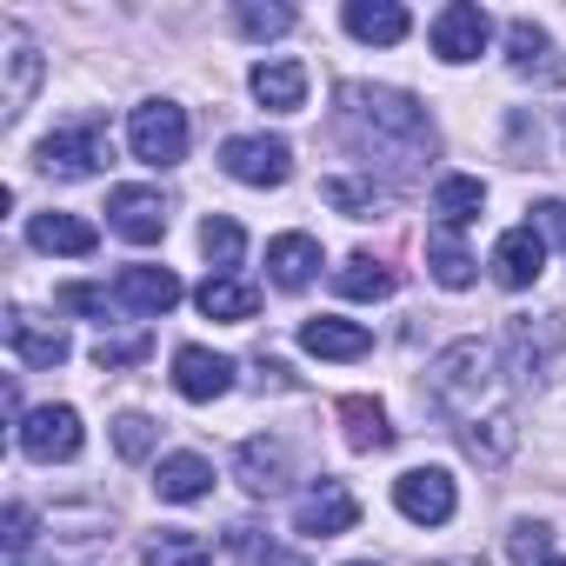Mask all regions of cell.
Returning a JSON list of instances; mask_svg holds the SVG:
<instances>
[{
  "label": "cell",
  "instance_id": "15",
  "mask_svg": "<svg viewBox=\"0 0 566 566\" xmlns=\"http://www.w3.org/2000/svg\"><path fill=\"white\" fill-rule=\"evenodd\" d=\"M266 273H273V287L301 294L307 280L321 273V240L314 233H280V240H266Z\"/></svg>",
  "mask_w": 566,
  "mask_h": 566
},
{
  "label": "cell",
  "instance_id": "17",
  "mask_svg": "<svg viewBox=\"0 0 566 566\" xmlns=\"http://www.w3.org/2000/svg\"><path fill=\"white\" fill-rule=\"evenodd\" d=\"M8 347H14L28 367H61V360H67V334H61L54 321L28 314V307H14V314H8Z\"/></svg>",
  "mask_w": 566,
  "mask_h": 566
},
{
  "label": "cell",
  "instance_id": "5",
  "mask_svg": "<svg viewBox=\"0 0 566 566\" xmlns=\"http://www.w3.org/2000/svg\"><path fill=\"white\" fill-rule=\"evenodd\" d=\"M101 160H107V127L101 120H74V127H54L41 140V174L87 180V174H101Z\"/></svg>",
  "mask_w": 566,
  "mask_h": 566
},
{
  "label": "cell",
  "instance_id": "24",
  "mask_svg": "<svg viewBox=\"0 0 566 566\" xmlns=\"http://www.w3.org/2000/svg\"><path fill=\"white\" fill-rule=\"evenodd\" d=\"M480 207H486V187L473 180V174H447L440 187H433V213H440V227H467V220H480Z\"/></svg>",
  "mask_w": 566,
  "mask_h": 566
},
{
  "label": "cell",
  "instance_id": "21",
  "mask_svg": "<svg viewBox=\"0 0 566 566\" xmlns=\"http://www.w3.org/2000/svg\"><path fill=\"white\" fill-rule=\"evenodd\" d=\"M301 347H307V354H321V360H360V354L374 347V334H367V327H354V321L314 314V321L301 327Z\"/></svg>",
  "mask_w": 566,
  "mask_h": 566
},
{
  "label": "cell",
  "instance_id": "9",
  "mask_svg": "<svg viewBox=\"0 0 566 566\" xmlns=\"http://www.w3.org/2000/svg\"><path fill=\"white\" fill-rule=\"evenodd\" d=\"M107 227L120 240H134V247H154L167 233V200L154 187H114L107 193Z\"/></svg>",
  "mask_w": 566,
  "mask_h": 566
},
{
  "label": "cell",
  "instance_id": "11",
  "mask_svg": "<svg viewBox=\"0 0 566 566\" xmlns=\"http://www.w3.org/2000/svg\"><path fill=\"white\" fill-rule=\"evenodd\" d=\"M287 473H294V447L280 440V433H253V440H240V480H247V493H287Z\"/></svg>",
  "mask_w": 566,
  "mask_h": 566
},
{
  "label": "cell",
  "instance_id": "27",
  "mask_svg": "<svg viewBox=\"0 0 566 566\" xmlns=\"http://www.w3.org/2000/svg\"><path fill=\"white\" fill-rule=\"evenodd\" d=\"M334 287H340L347 301H387V294L400 287V280H394V266H380L374 253H354V260H340Z\"/></svg>",
  "mask_w": 566,
  "mask_h": 566
},
{
  "label": "cell",
  "instance_id": "29",
  "mask_svg": "<svg viewBox=\"0 0 566 566\" xmlns=\"http://www.w3.org/2000/svg\"><path fill=\"white\" fill-rule=\"evenodd\" d=\"M460 447H467L480 467H500V460L520 447V427H513L506 413H493V420H473V427H460Z\"/></svg>",
  "mask_w": 566,
  "mask_h": 566
},
{
  "label": "cell",
  "instance_id": "38",
  "mask_svg": "<svg viewBox=\"0 0 566 566\" xmlns=\"http://www.w3.org/2000/svg\"><path fill=\"white\" fill-rule=\"evenodd\" d=\"M506 546H513V559H520V566H539V559H546V526H513V539H506Z\"/></svg>",
  "mask_w": 566,
  "mask_h": 566
},
{
  "label": "cell",
  "instance_id": "19",
  "mask_svg": "<svg viewBox=\"0 0 566 566\" xmlns=\"http://www.w3.org/2000/svg\"><path fill=\"white\" fill-rule=\"evenodd\" d=\"M193 301H200L207 321H253L260 314V287H253V280H240V273H207Z\"/></svg>",
  "mask_w": 566,
  "mask_h": 566
},
{
  "label": "cell",
  "instance_id": "32",
  "mask_svg": "<svg viewBox=\"0 0 566 566\" xmlns=\"http://www.w3.org/2000/svg\"><path fill=\"white\" fill-rule=\"evenodd\" d=\"M233 21H240L247 41H273V34H287V28H294V8H253V0H247Z\"/></svg>",
  "mask_w": 566,
  "mask_h": 566
},
{
  "label": "cell",
  "instance_id": "41",
  "mask_svg": "<svg viewBox=\"0 0 566 566\" xmlns=\"http://www.w3.org/2000/svg\"><path fill=\"white\" fill-rule=\"evenodd\" d=\"M253 559H260V566H307V559H301V553H287V546H260Z\"/></svg>",
  "mask_w": 566,
  "mask_h": 566
},
{
  "label": "cell",
  "instance_id": "3",
  "mask_svg": "<svg viewBox=\"0 0 566 566\" xmlns=\"http://www.w3.org/2000/svg\"><path fill=\"white\" fill-rule=\"evenodd\" d=\"M127 147H134V160H147V167H180V160H187V114H180L174 101L134 107Z\"/></svg>",
  "mask_w": 566,
  "mask_h": 566
},
{
  "label": "cell",
  "instance_id": "12",
  "mask_svg": "<svg viewBox=\"0 0 566 566\" xmlns=\"http://www.w3.org/2000/svg\"><path fill=\"white\" fill-rule=\"evenodd\" d=\"M539 266H546V240L533 233V227H506L500 240H493V280L500 287H533L539 280Z\"/></svg>",
  "mask_w": 566,
  "mask_h": 566
},
{
  "label": "cell",
  "instance_id": "39",
  "mask_svg": "<svg viewBox=\"0 0 566 566\" xmlns=\"http://www.w3.org/2000/svg\"><path fill=\"white\" fill-rule=\"evenodd\" d=\"M28 546H34V513H28V506H8V553L21 559Z\"/></svg>",
  "mask_w": 566,
  "mask_h": 566
},
{
  "label": "cell",
  "instance_id": "18",
  "mask_svg": "<svg viewBox=\"0 0 566 566\" xmlns=\"http://www.w3.org/2000/svg\"><path fill=\"white\" fill-rule=\"evenodd\" d=\"M253 101L273 114H301L307 107V67L301 61H260L253 67Z\"/></svg>",
  "mask_w": 566,
  "mask_h": 566
},
{
  "label": "cell",
  "instance_id": "34",
  "mask_svg": "<svg viewBox=\"0 0 566 566\" xmlns=\"http://www.w3.org/2000/svg\"><path fill=\"white\" fill-rule=\"evenodd\" d=\"M147 347H154L147 334H134V340H101V347H94V367H101V374L134 367V360H147Z\"/></svg>",
  "mask_w": 566,
  "mask_h": 566
},
{
  "label": "cell",
  "instance_id": "33",
  "mask_svg": "<svg viewBox=\"0 0 566 566\" xmlns=\"http://www.w3.org/2000/svg\"><path fill=\"white\" fill-rule=\"evenodd\" d=\"M513 347H520V360H533V327L526 321H513ZM553 347H566V321L559 314L539 321V354H553Z\"/></svg>",
  "mask_w": 566,
  "mask_h": 566
},
{
  "label": "cell",
  "instance_id": "40",
  "mask_svg": "<svg viewBox=\"0 0 566 566\" xmlns=\"http://www.w3.org/2000/svg\"><path fill=\"white\" fill-rule=\"evenodd\" d=\"M539 227H546V233L566 247V200H546V207H539Z\"/></svg>",
  "mask_w": 566,
  "mask_h": 566
},
{
  "label": "cell",
  "instance_id": "14",
  "mask_svg": "<svg viewBox=\"0 0 566 566\" xmlns=\"http://www.w3.org/2000/svg\"><path fill=\"white\" fill-rule=\"evenodd\" d=\"M174 387H180V400H220L233 387V360L207 354V347H180L174 354Z\"/></svg>",
  "mask_w": 566,
  "mask_h": 566
},
{
  "label": "cell",
  "instance_id": "22",
  "mask_svg": "<svg viewBox=\"0 0 566 566\" xmlns=\"http://www.w3.org/2000/svg\"><path fill=\"white\" fill-rule=\"evenodd\" d=\"M28 240H34L41 253H94V247H101V233H94L87 220H74V213H34V220H28Z\"/></svg>",
  "mask_w": 566,
  "mask_h": 566
},
{
  "label": "cell",
  "instance_id": "26",
  "mask_svg": "<svg viewBox=\"0 0 566 566\" xmlns=\"http://www.w3.org/2000/svg\"><path fill=\"white\" fill-rule=\"evenodd\" d=\"M427 266H433V280H440V287H473V253L460 247V233L453 227H433L427 233Z\"/></svg>",
  "mask_w": 566,
  "mask_h": 566
},
{
  "label": "cell",
  "instance_id": "2",
  "mask_svg": "<svg viewBox=\"0 0 566 566\" xmlns=\"http://www.w3.org/2000/svg\"><path fill=\"white\" fill-rule=\"evenodd\" d=\"M427 394H433V407H447L453 420H480V400H493V354L480 347V340H460V347H447L433 367H427Z\"/></svg>",
  "mask_w": 566,
  "mask_h": 566
},
{
  "label": "cell",
  "instance_id": "23",
  "mask_svg": "<svg viewBox=\"0 0 566 566\" xmlns=\"http://www.w3.org/2000/svg\"><path fill=\"white\" fill-rule=\"evenodd\" d=\"M154 486H160V500H207L213 493V467L200 460V453H167L160 460V473H154Z\"/></svg>",
  "mask_w": 566,
  "mask_h": 566
},
{
  "label": "cell",
  "instance_id": "44",
  "mask_svg": "<svg viewBox=\"0 0 566 566\" xmlns=\"http://www.w3.org/2000/svg\"><path fill=\"white\" fill-rule=\"evenodd\" d=\"M354 566H374V559H354Z\"/></svg>",
  "mask_w": 566,
  "mask_h": 566
},
{
  "label": "cell",
  "instance_id": "31",
  "mask_svg": "<svg viewBox=\"0 0 566 566\" xmlns=\"http://www.w3.org/2000/svg\"><path fill=\"white\" fill-rule=\"evenodd\" d=\"M200 253H207L220 273H233V266H240V253H247V233H240V220H227V213H207V220H200Z\"/></svg>",
  "mask_w": 566,
  "mask_h": 566
},
{
  "label": "cell",
  "instance_id": "35",
  "mask_svg": "<svg viewBox=\"0 0 566 566\" xmlns=\"http://www.w3.org/2000/svg\"><path fill=\"white\" fill-rule=\"evenodd\" d=\"M114 447H120L127 460H140V453L154 447V420H147V413H120V420H114Z\"/></svg>",
  "mask_w": 566,
  "mask_h": 566
},
{
  "label": "cell",
  "instance_id": "25",
  "mask_svg": "<svg viewBox=\"0 0 566 566\" xmlns=\"http://www.w3.org/2000/svg\"><path fill=\"white\" fill-rule=\"evenodd\" d=\"M340 420H347V440H354L360 453H380V447H394V427H387V407H380V400H367V394H347V400H340Z\"/></svg>",
  "mask_w": 566,
  "mask_h": 566
},
{
  "label": "cell",
  "instance_id": "20",
  "mask_svg": "<svg viewBox=\"0 0 566 566\" xmlns=\"http://www.w3.org/2000/svg\"><path fill=\"white\" fill-rule=\"evenodd\" d=\"M407 8H394V0H347V34L367 41V48H400L407 41Z\"/></svg>",
  "mask_w": 566,
  "mask_h": 566
},
{
  "label": "cell",
  "instance_id": "7",
  "mask_svg": "<svg viewBox=\"0 0 566 566\" xmlns=\"http://www.w3.org/2000/svg\"><path fill=\"white\" fill-rule=\"evenodd\" d=\"M360 526V500L340 486V480H321L314 493H301V506H294V533H307V539H340V533H354Z\"/></svg>",
  "mask_w": 566,
  "mask_h": 566
},
{
  "label": "cell",
  "instance_id": "6",
  "mask_svg": "<svg viewBox=\"0 0 566 566\" xmlns=\"http://www.w3.org/2000/svg\"><path fill=\"white\" fill-rule=\"evenodd\" d=\"M394 506H400L413 526H440V520H453V506H460L453 473H447V467H413V473H400V480H394Z\"/></svg>",
  "mask_w": 566,
  "mask_h": 566
},
{
  "label": "cell",
  "instance_id": "45",
  "mask_svg": "<svg viewBox=\"0 0 566 566\" xmlns=\"http://www.w3.org/2000/svg\"><path fill=\"white\" fill-rule=\"evenodd\" d=\"M14 566H21V559H14Z\"/></svg>",
  "mask_w": 566,
  "mask_h": 566
},
{
  "label": "cell",
  "instance_id": "37",
  "mask_svg": "<svg viewBox=\"0 0 566 566\" xmlns=\"http://www.w3.org/2000/svg\"><path fill=\"white\" fill-rule=\"evenodd\" d=\"M54 301H61L67 314H94V321H107V307H114V301H107L101 287H61Z\"/></svg>",
  "mask_w": 566,
  "mask_h": 566
},
{
  "label": "cell",
  "instance_id": "13",
  "mask_svg": "<svg viewBox=\"0 0 566 566\" xmlns=\"http://www.w3.org/2000/svg\"><path fill=\"white\" fill-rule=\"evenodd\" d=\"M114 301H120V307H134L140 321H160V314L180 301V280H174L167 266H120Z\"/></svg>",
  "mask_w": 566,
  "mask_h": 566
},
{
  "label": "cell",
  "instance_id": "36",
  "mask_svg": "<svg viewBox=\"0 0 566 566\" xmlns=\"http://www.w3.org/2000/svg\"><path fill=\"white\" fill-rule=\"evenodd\" d=\"M321 193H327L340 213H354V220H367V213H374V187H360V180H327Z\"/></svg>",
  "mask_w": 566,
  "mask_h": 566
},
{
  "label": "cell",
  "instance_id": "42",
  "mask_svg": "<svg viewBox=\"0 0 566 566\" xmlns=\"http://www.w3.org/2000/svg\"><path fill=\"white\" fill-rule=\"evenodd\" d=\"M440 566H480V559H440Z\"/></svg>",
  "mask_w": 566,
  "mask_h": 566
},
{
  "label": "cell",
  "instance_id": "30",
  "mask_svg": "<svg viewBox=\"0 0 566 566\" xmlns=\"http://www.w3.org/2000/svg\"><path fill=\"white\" fill-rule=\"evenodd\" d=\"M34 81H41V54H34V41H28V34H8V120L28 107Z\"/></svg>",
  "mask_w": 566,
  "mask_h": 566
},
{
  "label": "cell",
  "instance_id": "1",
  "mask_svg": "<svg viewBox=\"0 0 566 566\" xmlns=\"http://www.w3.org/2000/svg\"><path fill=\"white\" fill-rule=\"evenodd\" d=\"M340 134L354 140V154H380V167H420L433 154V120L420 101L394 94V87H340Z\"/></svg>",
  "mask_w": 566,
  "mask_h": 566
},
{
  "label": "cell",
  "instance_id": "28",
  "mask_svg": "<svg viewBox=\"0 0 566 566\" xmlns=\"http://www.w3.org/2000/svg\"><path fill=\"white\" fill-rule=\"evenodd\" d=\"M147 566H213V546L193 526H160L147 539Z\"/></svg>",
  "mask_w": 566,
  "mask_h": 566
},
{
  "label": "cell",
  "instance_id": "10",
  "mask_svg": "<svg viewBox=\"0 0 566 566\" xmlns=\"http://www.w3.org/2000/svg\"><path fill=\"white\" fill-rule=\"evenodd\" d=\"M21 453L28 460H74L81 453V413L74 407H34L21 420Z\"/></svg>",
  "mask_w": 566,
  "mask_h": 566
},
{
  "label": "cell",
  "instance_id": "4",
  "mask_svg": "<svg viewBox=\"0 0 566 566\" xmlns=\"http://www.w3.org/2000/svg\"><path fill=\"white\" fill-rule=\"evenodd\" d=\"M220 167L240 180V187H280L294 174V147L280 140V134H240L220 147Z\"/></svg>",
  "mask_w": 566,
  "mask_h": 566
},
{
  "label": "cell",
  "instance_id": "8",
  "mask_svg": "<svg viewBox=\"0 0 566 566\" xmlns=\"http://www.w3.org/2000/svg\"><path fill=\"white\" fill-rule=\"evenodd\" d=\"M486 34H493V21H486V8H473V0H447V8L433 14V54L440 61H480L486 54Z\"/></svg>",
  "mask_w": 566,
  "mask_h": 566
},
{
  "label": "cell",
  "instance_id": "16",
  "mask_svg": "<svg viewBox=\"0 0 566 566\" xmlns=\"http://www.w3.org/2000/svg\"><path fill=\"white\" fill-rule=\"evenodd\" d=\"M506 48H513V74H526V81H546V87H553V81H566V61L553 54V34H546V28H533L526 14L506 28Z\"/></svg>",
  "mask_w": 566,
  "mask_h": 566
},
{
  "label": "cell",
  "instance_id": "43",
  "mask_svg": "<svg viewBox=\"0 0 566 566\" xmlns=\"http://www.w3.org/2000/svg\"><path fill=\"white\" fill-rule=\"evenodd\" d=\"M539 566H566V559H539Z\"/></svg>",
  "mask_w": 566,
  "mask_h": 566
}]
</instances>
